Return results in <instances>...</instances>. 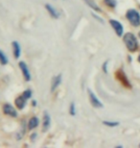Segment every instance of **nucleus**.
Instances as JSON below:
<instances>
[{
    "instance_id": "obj_18",
    "label": "nucleus",
    "mask_w": 140,
    "mask_h": 148,
    "mask_svg": "<svg viewBox=\"0 0 140 148\" xmlns=\"http://www.w3.org/2000/svg\"><path fill=\"white\" fill-rule=\"evenodd\" d=\"M22 95L25 97L26 99H30L32 97V90H26L23 91V93H22Z\"/></svg>"
},
{
    "instance_id": "obj_10",
    "label": "nucleus",
    "mask_w": 140,
    "mask_h": 148,
    "mask_svg": "<svg viewBox=\"0 0 140 148\" xmlns=\"http://www.w3.org/2000/svg\"><path fill=\"white\" fill-rule=\"evenodd\" d=\"M45 8H46L47 12H48V13H49V14L53 17V18L58 19L59 17V13L58 11L56 10L55 7H53L52 5H50V4H46V5H45Z\"/></svg>"
},
{
    "instance_id": "obj_9",
    "label": "nucleus",
    "mask_w": 140,
    "mask_h": 148,
    "mask_svg": "<svg viewBox=\"0 0 140 148\" xmlns=\"http://www.w3.org/2000/svg\"><path fill=\"white\" fill-rule=\"evenodd\" d=\"M14 103H16V106L18 110H22V109L25 108L26 103H27V99L23 95H20L18 97H16V100H14Z\"/></svg>"
},
{
    "instance_id": "obj_7",
    "label": "nucleus",
    "mask_w": 140,
    "mask_h": 148,
    "mask_svg": "<svg viewBox=\"0 0 140 148\" xmlns=\"http://www.w3.org/2000/svg\"><path fill=\"white\" fill-rule=\"evenodd\" d=\"M61 74H58V75H56L55 77H53L52 79V83H51V91H55L57 88H59V86L61 85Z\"/></svg>"
},
{
    "instance_id": "obj_23",
    "label": "nucleus",
    "mask_w": 140,
    "mask_h": 148,
    "mask_svg": "<svg viewBox=\"0 0 140 148\" xmlns=\"http://www.w3.org/2000/svg\"><path fill=\"white\" fill-rule=\"evenodd\" d=\"M139 38H140V32H139Z\"/></svg>"
},
{
    "instance_id": "obj_6",
    "label": "nucleus",
    "mask_w": 140,
    "mask_h": 148,
    "mask_svg": "<svg viewBox=\"0 0 140 148\" xmlns=\"http://www.w3.org/2000/svg\"><path fill=\"white\" fill-rule=\"evenodd\" d=\"M3 112H4L5 114L9 115V116H12V117H16L17 116L16 110L10 104H5L4 106H3Z\"/></svg>"
},
{
    "instance_id": "obj_15",
    "label": "nucleus",
    "mask_w": 140,
    "mask_h": 148,
    "mask_svg": "<svg viewBox=\"0 0 140 148\" xmlns=\"http://www.w3.org/2000/svg\"><path fill=\"white\" fill-rule=\"evenodd\" d=\"M8 58L7 56L5 55V53L2 51V50H0V64H2V66H5V64H8Z\"/></svg>"
},
{
    "instance_id": "obj_5",
    "label": "nucleus",
    "mask_w": 140,
    "mask_h": 148,
    "mask_svg": "<svg viewBox=\"0 0 140 148\" xmlns=\"http://www.w3.org/2000/svg\"><path fill=\"white\" fill-rule=\"evenodd\" d=\"M18 66H19V69H21L23 76H24L25 81H27V82L31 81V73H30V70L28 69L27 64H25V62H19Z\"/></svg>"
},
{
    "instance_id": "obj_1",
    "label": "nucleus",
    "mask_w": 140,
    "mask_h": 148,
    "mask_svg": "<svg viewBox=\"0 0 140 148\" xmlns=\"http://www.w3.org/2000/svg\"><path fill=\"white\" fill-rule=\"evenodd\" d=\"M123 40H124L125 44H126L127 48L129 49L130 51H132V52L136 51V49H137V47H138V42L135 35L132 33H127L124 36Z\"/></svg>"
},
{
    "instance_id": "obj_21",
    "label": "nucleus",
    "mask_w": 140,
    "mask_h": 148,
    "mask_svg": "<svg viewBox=\"0 0 140 148\" xmlns=\"http://www.w3.org/2000/svg\"><path fill=\"white\" fill-rule=\"evenodd\" d=\"M33 105H34V106H36V105H37V103H36V101H35V100H34V101H33Z\"/></svg>"
},
{
    "instance_id": "obj_16",
    "label": "nucleus",
    "mask_w": 140,
    "mask_h": 148,
    "mask_svg": "<svg viewBox=\"0 0 140 148\" xmlns=\"http://www.w3.org/2000/svg\"><path fill=\"white\" fill-rule=\"evenodd\" d=\"M104 2H105V4L107 6H109V8H115L116 5H117L116 0H104Z\"/></svg>"
},
{
    "instance_id": "obj_2",
    "label": "nucleus",
    "mask_w": 140,
    "mask_h": 148,
    "mask_svg": "<svg viewBox=\"0 0 140 148\" xmlns=\"http://www.w3.org/2000/svg\"><path fill=\"white\" fill-rule=\"evenodd\" d=\"M126 16L132 25L135 26V27H137V26L140 25V14H138V12L136 10L130 9V10L127 12Z\"/></svg>"
},
{
    "instance_id": "obj_12",
    "label": "nucleus",
    "mask_w": 140,
    "mask_h": 148,
    "mask_svg": "<svg viewBox=\"0 0 140 148\" xmlns=\"http://www.w3.org/2000/svg\"><path fill=\"white\" fill-rule=\"evenodd\" d=\"M38 123H40V120H38V117L33 116L32 118H30L29 122H28V129L29 130H34L35 128H37L38 126Z\"/></svg>"
},
{
    "instance_id": "obj_8",
    "label": "nucleus",
    "mask_w": 140,
    "mask_h": 148,
    "mask_svg": "<svg viewBox=\"0 0 140 148\" xmlns=\"http://www.w3.org/2000/svg\"><path fill=\"white\" fill-rule=\"evenodd\" d=\"M50 124H51V117L48 112H44L43 114V121H42V130L47 131L50 128Z\"/></svg>"
},
{
    "instance_id": "obj_11",
    "label": "nucleus",
    "mask_w": 140,
    "mask_h": 148,
    "mask_svg": "<svg viewBox=\"0 0 140 148\" xmlns=\"http://www.w3.org/2000/svg\"><path fill=\"white\" fill-rule=\"evenodd\" d=\"M13 45V49H14V56L16 59H19L20 54H21V48H20V45L17 41H13L12 43Z\"/></svg>"
},
{
    "instance_id": "obj_13",
    "label": "nucleus",
    "mask_w": 140,
    "mask_h": 148,
    "mask_svg": "<svg viewBox=\"0 0 140 148\" xmlns=\"http://www.w3.org/2000/svg\"><path fill=\"white\" fill-rule=\"evenodd\" d=\"M118 78H120L121 81H123V84L125 86H128V87H130V83L129 81H128V79H127V77L125 76V74L122 72V70H119V72H118Z\"/></svg>"
},
{
    "instance_id": "obj_22",
    "label": "nucleus",
    "mask_w": 140,
    "mask_h": 148,
    "mask_svg": "<svg viewBox=\"0 0 140 148\" xmlns=\"http://www.w3.org/2000/svg\"><path fill=\"white\" fill-rule=\"evenodd\" d=\"M138 62H139V63H140V56H139V57H138Z\"/></svg>"
},
{
    "instance_id": "obj_17",
    "label": "nucleus",
    "mask_w": 140,
    "mask_h": 148,
    "mask_svg": "<svg viewBox=\"0 0 140 148\" xmlns=\"http://www.w3.org/2000/svg\"><path fill=\"white\" fill-rule=\"evenodd\" d=\"M103 124L106 126H109V127H116L119 125V122H113V121H103Z\"/></svg>"
},
{
    "instance_id": "obj_24",
    "label": "nucleus",
    "mask_w": 140,
    "mask_h": 148,
    "mask_svg": "<svg viewBox=\"0 0 140 148\" xmlns=\"http://www.w3.org/2000/svg\"><path fill=\"white\" fill-rule=\"evenodd\" d=\"M139 146H140V144H139Z\"/></svg>"
},
{
    "instance_id": "obj_19",
    "label": "nucleus",
    "mask_w": 140,
    "mask_h": 148,
    "mask_svg": "<svg viewBox=\"0 0 140 148\" xmlns=\"http://www.w3.org/2000/svg\"><path fill=\"white\" fill-rule=\"evenodd\" d=\"M69 112L71 115H75L76 114V108H75V104H74V102H72L70 104V108H69Z\"/></svg>"
},
{
    "instance_id": "obj_4",
    "label": "nucleus",
    "mask_w": 140,
    "mask_h": 148,
    "mask_svg": "<svg viewBox=\"0 0 140 148\" xmlns=\"http://www.w3.org/2000/svg\"><path fill=\"white\" fill-rule=\"evenodd\" d=\"M109 24H111V27L114 29L116 35H117L118 37H122V35H123V33H124L123 25H122L119 21H117V20H114V19L109 20Z\"/></svg>"
},
{
    "instance_id": "obj_14",
    "label": "nucleus",
    "mask_w": 140,
    "mask_h": 148,
    "mask_svg": "<svg viewBox=\"0 0 140 148\" xmlns=\"http://www.w3.org/2000/svg\"><path fill=\"white\" fill-rule=\"evenodd\" d=\"M85 1L86 4H87L89 7L92 9V10L96 11V12H98V13H101V9L98 7V6L95 4V3L92 1V0H85Z\"/></svg>"
},
{
    "instance_id": "obj_3",
    "label": "nucleus",
    "mask_w": 140,
    "mask_h": 148,
    "mask_svg": "<svg viewBox=\"0 0 140 148\" xmlns=\"http://www.w3.org/2000/svg\"><path fill=\"white\" fill-rule=\"evenodd\" d=\"M87 93H88L89 100H90V104L93 106L94 108H103L104 107L103 103L97 98V96L95 95L94 92L90 90V88H88L87 90Z\"/></svg>"
},
{
    "instance_id": "obj_20",
    "label": "nucleus",
    "mask_w": 140,
    "mask_h": 148,
    "mask_svg": "<svg viewBox=\"0 0 140 148\" xmlns=\"http://www.w3.org/2000/svg\"><path fill=\"white\" fill-rule=\"evenodd\" d=\"M103 70H104V72L107 73L108 72V62H105L103 64Z\"/></svg>"
}]
</instances>
